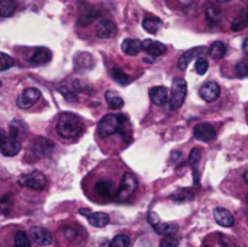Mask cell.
I'll list each match as a JSON object with an SVG mask.
<instances>
[{
  "mask_svg": "<svg viewBox=\"0 0 248 247\" xmlns=\"http://www.w3.org/2000/svg\"><path fill=\"white\" fill-rule=\"evenodd\" d=\"M81 130H83V122L78 115L71 112H62L58 116L57 132L62 138H74L81 132Z\"/></svg>",
  "mask_w": 248,
  "mask_h": 247,
  "instance_id": "6da1fadb",
  "label": "cell"
},
{
  "mask_svg": "<svg viewBox=\"0 0 248 247\" xmlns=\"http://www.w3.org/2000/svg\"><path fill=\"white\" fill-rule=\"evenodd\" d=\"M17 121L12 122L10 124V128H9V135H6L4 132H1V144H0V150H1V154L6 156V157H13L16 156L20 148H22V143L19 140V135L22 132L20 128H17Z\"/></svg>",
  "mask_w": 248,
  "mask_h": 247,
  "instance_id": "7a4b0ae2",
  "label": "cell"
},
{
  "mask_svg": "<svg viewBox=\"0 0 248 247\" xmlns=\"http://www.w3.org/2000/svg\"><path fill=\"white\" fill-rule=\"evenodd\" d=\"M186 95H187V83H186V80L182 79V77H176L173 80L171 95H170V100H169L170 111L179 109L183 105V102L186 99Z\"/></svg>",
  "mask_w": 248,
  "mask_h": 247,
  "instance_id": "3957f363",
  "label": "cell"
},
{
  "mask_svg": "<svg viewBox=\"0 0 248 247\" xmlns=\"http://www.w3.org/2000/svg\"><path fill=\"white\" fill-rule=\"evenodd\" d=\"M121 125H122V115H106L99 121L97 132L102 138H105L115 132H119Z\"/></svg>",
  "mask_w": 248,
  "mask_h": 247,
  "instance_id": "277c9868",
  "label": "cell"
},
{
  "mask_svg": "<svg viewBox=\"0 0 248 247\" xmlns=\"http://www.w3.org/2000/svg\"><path fill=\"white\" fill-rule=\"evenodd\" d=\"M17 183L23 188H29V189H35V191H42L46 185V178L44 176V173L35 170L31 173H26L23 176L19 178Z\"/></svg>",
  "mask_w": 248,
  "mask_h": 247,
  "instance_id": "5b68a950",
  "label": "cell"
},
{
  "mask_svg": "<svg viewBox=\"0 0 248 247\" xmlns=\"http://www.w3.org/2000/svg\"><path fill=\"white\" fill-rule=\"evenodd\" d=\"M137 186H138V182H137V178L132 175V173H125L124 178H122V183H121V188L118 189V194H116V199L124 202V201H128L134 192L137 191Z\"/></svg>",
  "mask_w": 248,
  "mask_h": 247,
  "instance_id": "8992f818",
  "label": "cell"
},
{
  "mask_svg": "<svg viewBox=\"0 0 248 247\" xmlns=\"http://www.w3.org/2000/svg\"><path fill=\"white\" fill-rule=\"evenodd\" d=\"M208 52H209V49H208L206 47H203V45H201V47H193V48H190V49H187L186 52L182 54V57L179 58L177 66H179L180 70H187L189 64H190L193 60H198V58L206 55Z\"/></svg>",
  "mask_w": 248,
  "mask_h": 247,
  "instance_id": "52a82bcc",
  "label": "cell"
},
{
  "mask_svg": "<svg viewBox=\"0 0 248 247\" xmlns=\"http://www.w3.org/2000/svg\"><path fill=\"white\" fill-rule=\"evenodd\" d=\"M41 98V92L35 87H28L25 89L16 99V105L20 109H29L35 102H38Z\"/></svg>",
  "mask_w": 248,
  "mask_h": 247,
  "instance_id": "ba28073f",
  "label": "cell"
},
{
  "mask_svg": "<svg viewBox=\"0 0 248 247\" xmlns=\"http://www.w3.org/2000/svg\"><path fill=\"white\" fill-rule=\"evenodd\" d=\"M94 33L100 39H110L116 35V25L110 19H102L94 29Z\"/></svg>",
  "mask_w": 248,
  "mask_h": 247,
  "instance_id": "9c48e42d",
  "label": "cell"
},
{
  "mask_svg": "<svg viewBox=\"0 0 248 247\" xmlns=\"http://www.w3.org/2000/svg\"><path fill=\"white\" fill-rule=\"evenodd\" d=\"M193 134H195V138H198L199 141H203V143H211L217 138L215 128L208 122H202V124L196 125L193 130Z\"/></svg>",
  "mask_w": 248,
  "mask_h": 247,
  "instance_id": "30bf717a",
  "label": "cell"
},
{
  "mask_svg": "<svg viewBox=\"0 0 248 247\" xmlns=\"http://www.w3.org/2000/svg\"><path fill=\"white\" fill-rule=\"evenodd\" d=\"M100 16V10L90 6V4H86L83 3V7H81V12H80V17L77 20V23L80 26H89L90 23H93L97 17Z\"/></svg>",
  "mask_w": 248,
  "mask_h": 247,
  "instance_id": "8fae6325",
  "label": "cell"
},
{
  "mask_svg": "<svg viewBox=\"0 0 248 247\" xmlns=\"http://www.w3.org/2000/svg\"><path fill=\"white\" fill-rule=\"evenodd\" d=\"M29 236L39 246H49L52 243V234L42 227H32L29 230Z\"/></svg>",
  "mask_w": 248,
  "mask_h": 247,
  "instance_id": "7c38bea8",
  "label": "cell"
},
{
  "mask_svg": "<svg viewBox=\"0 0 248 247\" xmlns=\"http://www.w3.org/2000/svg\"><path fill=\"white\" fill-rule=\"evenodd\" d=\"M219 93H221V87H219V84L215 83V82H206V83L201 87V90H199L201 98H202L203 100H206V102H214V100H217L218 96H219Z\"/></svg>",
  "mask_w": 248,
  "mask_h": 247,
  "instance_id": "4fadbf2b",
  "label": "cell"
},
{
  "mask_svg": "<svg viewBox=\"0 0 248 247\" xmlns=\"http://www.w3.org/2000/svg\"><path fill=\"white\" fill-rule=\"evenodd\" d=\"M94 67L93 55L89 52H78L74 57V68L77 71H89Z\"/></svg>",
  "mask_w": 248,
  "mask_h": 247,
  "instance_id": "5bb4252c",
  "label": "cell"
},
{
  "mask_svg": "<svg viewBox=\"0 0 248 247\" xmlns=\"http://www.w3.org/2000/svg\"><path fill=\"white\" fill-rule=\"evenodd\" d=\"M51 58H52V52L48 48L38 47V48H35L33 54L29 57V63L32 66H44V64L49 63Z\"/></svg>",
  "mask_w": 248,
  "mask_h": 247,
  "instance_id": "9a60e30c",
  "label": "cell"
},
{
  "mask_svg": "<svg viewBox=\"0 0 248 247\" xmlns=\"http://www.w3.org/2000/svg\"><path fill=\"white\" fill-rule=\"evenodd\" d=\"M150 99H151L153 103H155L158 106H163L170 100V95H169V90L164 86H155V87H153L150 90Z\"/></svg>",
  "mask_w": 248,
  "mask_h": 247,
  "instance_id": "2e32d148",
  "label": "cell"
},
{
  "mask_svg": "<svg viewBox=\"0 0 248 247\" xmlns=\"http://www.w3.org/2000/svg\"><path fill=\"white\" fill-rule=\"evenodd\" d=\"M214 217H215V221H217L221 227H232V226L235 224L234 215H232L228 210H225V208H221V207L215 208Z\"/></svg>",
  "mask_w": 248,
  "mask_h": 247,
  "instance_id": "e0dca14e",
  "label": "cell"
},
{
  "mask_svg": "<svg viewBox=\"0 0 248 247\" xmlns=\"http://www.w3.org/2000/svg\"><path fill=\"white\" fill-rule=\"evenodd\" d=\"M94 189H96V194L105 199H109L113 197L116 198V194H118V192H115V186H113L112 181H99L96 183Z\"/></svg>",
  "mask_w": 248,
  "mask_h": 247,
  "instance_id": "ac0fdd59",
  "label": "cell"
},
{
  "mask_svg": "<svg viewBox=\"0 0 248 247\" xmlns=\"http://www.w3.org/2000/svg\"><path fill=\"white\" fill-rule=\"evenodd\" d=\"M142 49L153 57H160L166 52V45L154 39H145L142 41Z\"/></svg>",
  "mask_w": 248,
  "mask_h": 247,
  "instance_id": "d6986e66",
  "label": "cell"
},
{
  "mask_svg": "<svg viewBox=\"0 0 248 247\" xmlns=\"http://www.w3.org/2000/svg\"><path fill=\"white\" fill-rule=\"evenodd\" d=\"M122 52L125 55H129V57H134L137 55L141 49H142V41L140 39H132V38H126L122 41Z\"/></svg>",
  "mask_w": 248,
  "mask_h": 247,
  "instance_id": "ffe728a7",
  "label": "cell"
},
{
  "mask_svg": "<svg viewBox=\"0 0 248 247\" xmlns=\"http://www.w3.org/2000/svg\"><path fill=\"white\" fill-rule=\"evenodd\" d=\"M33 151L39 156H49L54 150V144L51 143V140H46V138H39L38 141L33 143L32 146Z\"/></svg>",
  "mask_w": 248,
  "mask_h": 247,
  "instance_id": "44dd1931",
  "label": "cell"
},
{
  "mask_svg": "<svg viewBox=\"0 0 248 247\" xmlns=\"http://www.w3.org/2000/svg\"><path fill=\"white\" fill-rule=\"evenodd\" d=\"M161 26H163V20L158 19V17H155V16L145 17V19L142 20V28H144L148 33H151V35H155V33L160 31Z\"/></svg>",
  "mask_w": 248,
  "mask_h": 247,
  "instance_id": "7402d4cb",
  "label": "cell"
},
{
  "mask_svg": "<svg viewBox=\"0 0 248 247\" xmlns=\"http://www.w3.org/2000/svg\"><path fill=\"white\" fill-rule=\"evenodd\" d=\"M154 229H155V231H157L158 234H161V236H164V237L174 236V234L179 231L177 224H173V223H161V221H160L158 224H155Z\"/></svg>",
  "mask_w": 248,
  "mask_h": 247,
  "instance_id": "603a6c76",
  "label": "cell"
},
{
  "mask_svg": "<svg viewBox=\"0 0 248 247\" xmlns=\"http://www.w3.org/2000/svg\"><path fill=\"white\" fill-rule=\"evenodd\" d=\"M87 220L93 227H105L110 221L109 215L105 213H92L90 215H87Z\"/></svg>",
  "mask_w": 248,
  "mask_h": 247,
  "instance_id": "cb8c5ba5",
  "label": "cell"
},
{
  "mask_svg": "<svg viewBox=\"0 0 248 247\" xmlns=\"http://www.w3.org/2000/svg\"><path fill=\"white\" fill-rule=\"evenodd\" d=\"M206 20L212 25H218L222 20V12L218 6L209 4L206 7Z\"/></svg>",
  "mask_w": 248,
  "mask_h": 247,
  "instance_id": "d4e9b609",
  "label": "cell"
},
{
  "mask_svg": "<svg viewBox=\"0 0 248 247\" xmlns=\"http://www.w3.org/2000/svg\"><path fill=\"white\" fill-rule=\"evenodd\" d=\"M225 54H227V44H224L221 41H215L209 48V55L214 60H221L225 57Z\"/></svg>",
  "mask_w": 248,
  "mask_h": 247,
  "instance_id": "484cf974",
  "label": "cell"
},
{
  "mask_svg": "<svg viewBox=\"0 0 248 247\" xmlns=\"http://www.w3.org/2000/svg\"><path fill=\"white\" fill-rule=\"evenodd\" d=\"M105 98H106L108 106L112 108V109H121V108L124 106V99H122L118 93H115V92H112V90L106 92Z\"/></svg>",
  "mask_w": 248,
  "mask_h": 247,
  "instance_id": "4316f807",
  "label": "cell"
},
{
  "mask_svg": "<svg viewBox=\"0 0 248 247\" xmlns=\"http://www.w3.org/2000/svg\"><path fill=\"white\" fill-rule=\"evenodd\" d=\"M16 10V1L15 0H0V16L9 17Z\"/></svg>",
  "mask_w": 248,
  "mask_h": 247,
  "instance_id": "83f0119b",
  "label": "cell"
},
{
  "mask_svg": "<svg viewBox=\"0 0 248 247\" xmlns=\"http://www.w3.org/2000/svg\"><path fill=\"white\" fill-rule=\"evenodd\" d=\"M195 194L192 189H179L177 192H174L170 198L173 201H177V202H186V201H190L193 199Z\"/></svg>",
  "mask_w": 248,
  "mask_h": 247,
  "instance_id": "f1b7e54d",
  "label": "cell"
},
{
  "mask_svg": "<svg viewBox=\"0 0 248 247\" xmlns=\"http://www.w3.org/2000/svg\"><path fill=\"white\" fill-rule=\"evenodd\" d=\"M248 26V10H244V12H241L237 17H235V20L232 22V25H231V29L232 31H240V29H243V28H247Z\"/></svg>",
  "mask_w": 248,
  "mask_h": 247,
  "instance_id": "f546056e",
  "label": "cell"
},
{
  "mask_svg": "<svg viewBox=\"0 0 248 247\" xmlns=\"http://www.w3.org/2000/svg\"><path fill=\"white\" fill-rule=\"evenodd\" d=\"M110 74H112L113 80H115L116 83L122 84V86H126V84L129 83V77H128V76L121 70V68H112Z\"/></svg>",
  "mask_w": 248,
  "mask_h": 247,
  "instance_id": "4dcf8cb0",
  "label": "cell"
},
{
  "mask_svg": "<svg viewBox=\"0 0 248 247\" xmlns=\"http://www.w3.org/2000/svg\"><path fill=\"white\" fill-rule=\"evenodd\" d=\"M201 157H202V148L195 147V148L190 151V154H189V165H190V167L193 169V172H196V166H198V163L201 162Z\"/></svg>",
  "mask_w": 248,
  "mask_h": 247,
  "instance_id": "1f68e13d",
  "label": "cell"
},
{
  "mask_svg": "<svg viewBox=\"0 0 248 247\" xmlns=\"http://www.w3.org/2000/svg\"><path fill=\"white\" fill-rule=\"evenodd\" d=\"M13 247H31V242L26 233L23 231H17L15 234V246Z\"/></svg>",
  "mask_w": 248,
  "mask_h": 247,
  "instance_id": "d6a6232c",
  "label": "cell"
},
{
  "mask_svg": "<svg viewBox=\"0 0 248 247\" xmlns=\"http://www.w3.org/2000/svg\"><path fill=\"white\" fill-rule=\"evenodd\" d=\"M131 243L129 237L126 234H118L113 237V240L110 242L109 247H128Z\"/></svg>",
  "mask_w": 248,
  "mask_h": 247,
  "instance_id": "836d02e7",
  "label": "cell"
},
{
  "mask_svg": "<svg viewBox=\"0 0 248 247\" xmlns=\"http://www.w3.org/2000/svg\"><path fill=\"white\" fill-rule=\"evenodd\" d=\"M58 92H60V93L64 96V99H65V100H68V102H77V100H78L77 93H76L74 90L67 89L65 86H60V87H58Z\"/></svg>",
  "mask_w": 248,
  "mask_h": 247,
  "instance_id": "e575fe53",
  "label": "cell"
},
{
  "mask_svg": "<svg viewBox=\"0 0 248 247\" xmlns=\"http://www.w3.org/2000/svg\"><path fill=\"white\" fill-rule=\"evenodd\" d=\"M208 67H209V63H208V60H205L203 57H201V58L196 60L195 70H196V73H198L199 76H203V74L208 71Z\"/></svg>",
  "mask_w": 248,
  "mask_h": 247,
  "instance_id": "d590c367",
  "label": "cell"
},
{
  "mask_svg": "<svg viewBox=\"0 0 248 247\" xmlns=\"http://www.w3.org/2000/svg\"><path fill=\"white\" fill-rule=\"evenodd\" d=\"M12 66H13V58L10 55H7L6 52H0V70L6 71Z\"/></svg>",
  "mask_w": 248,
  "mask_h": 247,
  "instance_id": "8d00e7d4",
  "label": "cell"
},
{
  "mask_svg": "<svg viewBox=\"0 0 248 247\" xmlns=\"http://www.w3.org/2000/svg\"><path fill=\"white\" fill-rule=\"evenodd\" d=\"M235 74H237L240 79L248 77V63L247 61H240V63L235 66Z\"/></svg>",
  "mask_w": 248,
  "mask_h": 247,
  "instance_id": "74e56055",
  "label": "cell"
},
{
  "mask_svg": "<svg viewBox=\"0 0 248 247\" xmlns=\"http://www.w3.org/2000/svg\"><path fill=\"white\" fill-rule=\"evenodd\" d=\"M160 247H179V242L173 236H169V237H166V239L161 240Z\"/></svg>",
  "mask_w": 248,
  "mask_h": 247,
  "instance_id": "f35d334b",
  "label": "cell"
},
{
  "mask_svg": "<svg viewBox=\"0 0 248 247\" xmlns=\"http://www.w3.org/2000/svg\"><path fill=\"white\" fill-rule=\"evenodd\" d=\"M73 87H74L77 92H87V90H89V87H87L83 82H80V80H76V82L73 83Z\"/></svg>",
  "mask_w": 248,
  "mask_h": 247,
  "instance_id": "ab89813d",
  "label": "cell"
},
{
  "mask_svg": "<svg viewBox=\"0 0 248 247\" xmlns=\"http://www.w3.org/2000/svg\"><path fill=\"white\" fill-rule=\"evenodd\" d=\"M148 223L154 227L155 224H158L160 223V218H158V215L155 214V213H150L148 214Z\"/></svg>",
  "mask_w": 248,
  "mask_h": 247,
  "instance_id": "60d3db41",
  "label": "cell"
},
{
  "mask_svg": "<svg viewBox=\"0 0 248 247\" xmlns=\"http://www.w3.org/2000/svg\"><path fill=\"white\" fill-rule=\"evenodd\" d=\"M64 233H65V237H67V239H71V237H74V236H76L74 230H71L70 227H67V229L64 230Z\"/></svg>",
  "mask_w": 248,
  "mask_h": 247,
  "instance_id": "b9f144b4",
  "label": "cell"
},
{
  "mask_svg": "<svg viewBox=\"0 0 248 247\" xmlns=\"http://www.w3.org/2000/svg\"><path fill=\"white\" fill-rule=\"evenodd\" d=\"M243 52H244V54L248 57V38L244 39V44H243Z\"/></svg>",
  "mask_w": 248,
  "mask_h": 247,
  "instance_id": "7bdbcfd3",
  "label": "cell"
},
{
  "mask_svg": "<svg viewBox=\"0 0 248 247\" xmlns=\"http://www.w3.org/2000/svg\"><path fill=\"white\" fill-rule=\"evenodd\" d=\"M244 181L247 182V185H248V169L246 170V173H244Z\"/></svg>",
  "mask_w": 248,
  "mask_h": 247,
  "instance_id": "ee69618b",
  "label": "cell"
},
{
  "mask_svg": "<svg viewBox=\"0 0 248 247\" xmlns=\"http://www.w3.org/2000/svg\"><path fill=\"white\" fill-rule=\"evenodd\" d=\"M247 204H248V195H247Z\"/></svg>",
  "mask_w": 248,
  "mask_h": 247,
  "instance_id": "f6af8a7d",
  "label": "cell"
}]
</instances>
